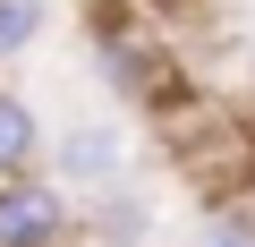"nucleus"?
I'll use <instances>...</instances> for the list:
<instances>
[{"label": "nucleus", "mask_w": 255, "mask_h": 247, "mask_svg": "<svg viewBox=\"0 0 255 247\" xmlns=\"http://www.w3.org/2000/svg\"><path fill=\"white\" fill-rule=\"evenodd\" d=\"M68 239V196L60 179L43 188L34 171L26 179H0V247H60Z\"/></svg>", "instance_id": "obj_1"}, {"label": "nucleus", "mask_w": 255, "mask_h": 247, "mask_svg": "<svg viewBox=\"0 0 255 247\" xmlns=\"http://www.w3.org/2000/svg\"><path fill=\"white\" fill-rule=\"evenodd\" d=\"M85 230H94V247H145V239H153V205H145V188H128V179L94 188Z\"/></svg>", "instance_id": "obj_3"}, {"label": "nucleus", "mask_w": 255, "mask_h": 247, "mask_svg": "<svg viewBox=\"0 0 255 247\" xmlns=\"http://www.w3.org/2000/svg\"><path fill=\"white\" fill-rule=\"evenodd\" d=\"M128 162V137H119V119H77V128L51 145V171L60 188H111Z\"/></svg>", "instance_id": "obj_2"}, {"label": "nucleus", "mask_w": 255, "mask_h": 247, "mask_svg": "<svg viewBox=\"0 0 255 247\" xmlns=\"http://www.w3.org/2000/svg\"><path fill=\"white\" fill-rule=\"evenodd\" d=\"M34 154H43V111H34L26 94L0 85V179H26Z\"/></svg>", "instance_id": "obj_4"}, {"label": "nucleus", "mask_w": 255, "mask_h": 247, "mask_svg": "<svg viewBox=\"0 0 255 247\" xmlns=\"http://www.w3.org/2000/svg\"><path fill=\"white\" fill-rule=\"evenodd\" d=\"M43 26H51V0H0V60L34 51V43H43Z\"/></svg>", "instance_id": "obj_5"}, {"label": "nucleus", "mask_w": 255, "mask_h": 247, "mask_svg": "<svg viewBox=\"0 0 255 247\" xmlns=\"http://www.w3.org/2000/svg\"><path fill=\"white\" fill-rule=\"evenodd\" d=\"M196 247H255V213L247 205H213L196 222Z\"/></svg>", "instance_id": "obj_6"}]
</instances>
